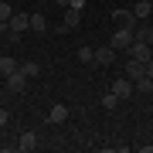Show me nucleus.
<instances>
[{"label": "nucleus", "instance_id": "obj_16", "mask_svg": "<svg viewBox=\"0 0 153 153\" xmlns=\"http://www.w3.org/2000/svg\"><path fill=\"white\" fill-rule=\"evenodd\" d=\"M133 85H136V92H140V95H153V78H150V75L136 78V82H133Z\"/></svg>", "mask_w": 153, "mask_h": 153}, {"label": "nucleus", "instance_id": "obj_7", "mask_svg": "<svg viewBox=\"0 0 153 153\" xmlns=\"http://www.w3.org/2000/svg\"><path fill=\"white\" fill-rule=\"evenodd\" d=\"M112 92H116V95H119V99H129L133 92H136V85H133V82H129V78H126V75H123V78H116V82H112Z\"/></svg>", "mask_w": 153, "mask_h": 153}, {"label": "nucleus", "instance_id": "obj_4", "mask_svg": "<svg viewBox=\"0 0 153 153\" xmlns=\"http://www.w3.org/2000/svg\"><path fill=\"white\" fill-rule=\"evenodd\" d=\"M7 92H10V95H21V92H27V75H24L21 68H17L14 75H7Z\"/></svg>", "mask_w": 153, "mask_h": 153}, {"label": "nucleus", "instance_id": "obj_1", "mask_svg": "<svg viewBox=\"0 0 153 153\" xmlns=\"http://www.w3.org/2000/svg\"><path fill=\"white\" fill-rule=\"evenodd\" d=\"M31 27V14H24V10H14V17H10V21H7V38H21V34L24 31H27Z\"/></svg>", "mask_w": 153, "mask_h": 153}, {"label": "nucleus", "instance_id": "obj_10", "mask_svg": "<svg viewBox=\"0 0 153 153\" xmlns=\"http://www.w3.org/2000/svg\"><path fill=\"white\" fill-rule=\"evenodd\" d=\"M65 119H68V105H61V102H58V105H51L48 123H55V126H58V123H65Z\"/></svg>", "mask_w": 153, "mask_h": 153}, {"label": "nucleus", "instance_id": "obj_22", "mask_svg": "<svg viewBox=\"0 0 153 153\" xmlns=\"http://www.w3.org/2000/svg\"><path fill=\"white\" fill-rule=\"evenodd\" d=\"M7 123H10V112H7V109H0V129H4Z\"/></svg>", "mask_w": 153, "mask_h": 153}, {"label": "nucleus", "instance_id": "obj_23", "mask_svg": "<svg viewBox=\"0 0 153 153\" xmlns=\"http://www.w3.org/2000/svg\"><path fill=\"white\" fill-rule=\"evenodd\" d=\"M146 75H150V78H153V58H150V61H146Z\"/></svg>", "mask_w": 153, "mask_h": 153}, {"label": "nucleus", "instance_id": "obj_17", "mask_svg": "<svg viewBox=\"0 0 153 153\" xmlns=\"http://www.w3.org/2000/svg\"><path fill=\"white\" fill-rule=\"evenodd\" d=\"M21 71H24L27 78H38V75H41V65H38V61H21Z\"/></svg>", "mask_w": 153, "mask_h": 153}, {"label": "nucleus", "instance_id": "obj_20", "mask_svg": "<svg viewBox=\"0 0 153 153\" xmlns=\"http://www.w3.org/2000/svg\"><path fill=\"white\" fill-rule=\"evenodd\" d=\"M10 17H14V7H10V4L4 0V4H0V24H7Z\"/></svg>", "mask_w": 153, "mask_h": 153}, {"label": "nucleus", "instance_id": "obj_8", "mask_svg": "<svg viewBox=\"0 0 153 153\" xmlns=\"http://www.w3.org/2000/svg\"><path fill=\"white\" fill-rule=\"evenodd\" d=\"M146 75V65H143V61H126V78H129V82H136V78H143Z\"/></svg>", "mask_w": 153, "mask_h": 153}, {"label": "nucleus", "instance_id": "obj_2", "mask_svg": "<svg viewBox=\"0 0 153 153\" xmlns=\"http://www.w3.org/2000/svg\"><path fill=\"white\" fill-rule=\"evenodd\" d=\"M133 41H136V38H133V31H129V27H116L109 44H112L116 51H129V44H133Z\"/></svg>", "mask_w": 153, "mask_h": 153}, {"label": "nucleus", "instance_id": "obj_5", "mask_svg": "<svg viewBox=\"0 0 153 153\" xmlns=\"http://www.w3.org/2000/svg\"><path fill=\"white\" fill-rule=\"evenodd\" d=\"M112 21H116V27H129V31H136L140 17L133 14V10H112Z\"/></svg>", "mask_w": 153, "mask_h": 153}, {"label": "nucleus", "instance_id": "obj_9", "mask_svg": "<svg viewBox=\"0 0 153 153\" xmlns=\"http://www.w3.org/2000/svg\"><path fill=\"white\" fill-rule=\"evenodd\" d=\"M133 38H136V41H146V44H153V24L140 21V24H136V31H133Z\"/></svg>", "mask_w": 153, "mask_h": 153}, {"label": "nucleus", "instance_id": "obj_25", "mask_svg": "<svg viewBox=\"0 0 153 153\" xmlns=\"http://www.w3.org/2000/svg\"><path fill=\"white\" fill-rule=\"evenodd\" d=\"M150 4H153V0H150Z\"/></svg>", "mask_w": 153, "mask_h": 153}, {"label": "nucleus", "instance_id": "obj_3", "mask_svg": "<svg viewBox=\"0 0 153 153\" xmlns=\"http://www.w3.org/2000/svg\"><path fill=\"white\" fill-rule=\"evenodd\" d=\"M129 58L146 65V61L153 58V44H146V41H133V44H129Z\"/></svg>", "mask_w": 153, "mask_h": 153}, {"label": "nucleus", "instance_id": "obj_12", "mask_svg": "<svg viewBox=\"0 0 153 153\" xmlns=\"http://www.w3.org/2000/svg\"><path fill=\"white\" fill-rule=\"evenodd\" d=\"M133 14H136L140 21H146V17L153 14V4H150V0H136V4H133Z\"/></svg>", "mask_w": 153, "mask_h": 153}, {"label": "nucleus", "instance_id": "obj_19", "mask_svg": "<svg viewBox=\"0 0 153 153\" xmlns=\"http://www.w3.org/2000/svg\"><path fill=\"white\" fill-rule=\"evenodd\" d=\"M44 27H48L44 14H31V31H44Z\"/></svg>", "mask_w": 153, "mask_h": 153}, {"label": "nucleus", "instance_id": "obj_24", "mask_svg": "<svg viewBox=\"0 0 153 153\" xmlns=\"http://www.w3.org/2000/svg\"><path fill=\"white\" fill-rule=\"evenodd\" d=\"M0 4H4V0H0Z\"/></svg>", "mask_w": 153, "mask_h": 153}, {"label": "nucleus", "instance_id": "obj_21", "mask_svg": "<svg viewBox=\"0 0 153 153\" xmlns=\"http://www.w3.org/2000/svg\"><path fill=\"white\" fill-rule=\"evenodd\" d=\"M68 7L71 10H85V0H68Z\"/></svg>", "mask_w": 153, "mask_h": 153}, {"label": "nucleus", "instance_id": "obj_11", "mask_svg": "<svg viewBox=\"0 0 153 153\" xmlns=\"http://www.w3.org/2000/svg\"><path fill=\"white\" fill-rule=\"evenodd\" d=\"M17 150H38V136H34V133H21V140H17Z\"/></svg>", "mask_w": 153, "mask_h": 153}, {"label": "nucleus", "instance_id": "obj_13", "mask_svg": "<svg viewBox=\"0 0 153 153\" xmlns=\"http://www.w3.org/2000/svg\"><path fill=\"white\" fill-rule=\"evenodd\" d=\"M17 68H21V65H17V58H10V55L0 58V75H4V78H7V75H14Z\"/></svg>", "mask_w": 153, "mask_h": 153}, {"label": "nucleus", "instance_id": "obj_15", "mask_svg": "<svg viewBox=\"0 0 153 153\" xmlns=\"http://www.w3.org/2000/svg\"><path fill=\"white\" fill-rule=\"evenodd\" d=\"M78 61H85V65H95V48H88V44H82V48L75 51Z\"/></svg>", "mask_w": 153, "mask_h": 153}, {"label": "nucleus", "instance_id": "obj_6", "mask_svg": "<svg viewBox=\"0 0 153 153\" xmlns=\"http://www.w3.org/2000/svg\"><path fill=\"white\" fill-rule=\"evenodd\" d=\"M112 61H116V48H112V44H105V48H95V65H99V68L112 65Z\"/></svg>", "mask_w": 153, "mask_h": 153}, {"label": "nucleus", "instance_id": "obj_18", "mask_svg": "<svg viewBox=\"0 0 153 153\" xmlns=\"http://www.w3.org/2000/svg\"><path fill=\"white\" fill-rule=\"evenodd\" d=\"M99 102H102V109H116V105H119V95H116L112 88H109V92H105L102 99H99Z\"/></svg>", "mask_w": 153, "mask_h": 153}, {"label": "nucleus", "instance_id": "obj_14", "mask_svg": "<svg viewBox=\"0 0 153 153\" xmlns=\"http://www.w3.org/2000/svg\"><path fill=\"white\" fill-rule=\"evenodd\" d=\"M78 24H82V10H71V7H68V10H65V31H75Z\"/></svg>", "mask_w": 153, "mask_h": 153}]
</instances>
